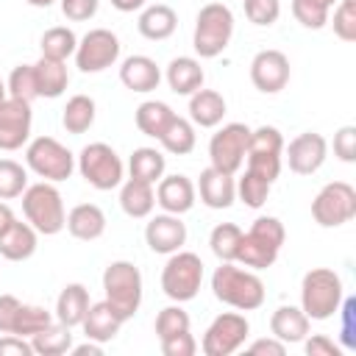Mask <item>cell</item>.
I'll return each mask as SVG.
<instances>
[{
	"label": "cell",
	"instance_id": "52",
	"mask_svg": "<svg viewBox=\"0 0 356 356\" xmlns=\"http://www.w3.org/2000/svg\"><path fill=\"white\" fill-rule=\"evenodd\" d=\"M0 356H33V345L25 337L3 334L0 337Z\"/></svg>",
	"mask_w": 356,
	"mask_h": 356
},
{
	"label": "cell",
	"instance_id": "44",
	"mask_svg": "<svg viewBox=\"0 0 356 356\" xmlns=\"http://www.w3.org/2000/svg\"><path fill=\"white\" fill-rule=\"evenodd\" d=\"M328 11H331V8H325V6H320V3H314V0H292V17H295L303 28H309V31L325 28V25H328Z\"/></svg>",
	"mask_w": 356,
	"mask_h": 356
},
{
	"label": "cell",
	"instance_id": "16",
	"mask_svg": "<svg viewBox=\"0 0 356 356\" xmlns=\"http://www.w3.org/2000/svg\"><path fill=\"white\" fill-rule=\"evenodd\" d=\"M250 81L264 95H278L289 83V58L281 50H259L250 61Z\"/></svg>",
	"mask_w": 356,
	"mask_h": 356
},
{
	"label": "cell",
	"instance_id": "41",
	"mask_svg": "<svg viewBox=\"0 0 356 356\" xmlns=\"http://www.w3.org/2000/svg\"><path fill=\"white\" fill-rule=\"evenodd\" d=\"M28 186V170L14 159H0V200L19 197Z\"/></svg>",
	"mask_w": 356,
	"mask_h": 356
},
{
	"label": "cell",
	"instance_id": "34",
	"mask_svg": "<svg viewBox=\"0 0 356 356\" xmlns=\"http://www.w3.org/2000/svg\"><path fill=\"white\" fill-rule=\"evenodd\" d=\"M31 345H33V353L39 356H61V353H70L72 348V328L53 320L47 328H42L39 334L31 337Z\"/></svg>",
	"mask_w": 356,
	"mask_h": 356
},
{
	"label": "cell",
	"instance_id": "5",
	"mask_svg": "<svg viewBox=\"0 0 356 356\" xmlns=\"http://www.w3.org/2000/svg\"><path fill=\"white\" fill-rule=\"evenodd\" d=\"M234 36V14L225 3H206L195 17L192 47L200 58H217Z\"/></svg>",
	"mask_w": 356,
	"mask_h": 356
},
{
	"label": "cell",
	"instance_id": "10",
	"mask_svg": "<svg viewBox=\"0 0 356 356\" xmlns=\"http://www.w3.org/2000/svg\"><path fill=\"white\" fill-rule=\"evenodd\" d=\"M312 217L320 228H339L356 217V189L348 181L325 184L312 200Z\"/></svg>",
	"mask_w": 356,
	"mask_h": 356
},
{
	"label": "cell",
	"instance_id": "36",
	"mask_svg": "<svg viewBox=\"0 0 356 356\" xmlns=\"http://www.w3.org/2000/svg\"><path fill=\"white\" fill-rule=\"evenodd\" d=\"M161 147L172 156H186L195 150V142H197V134H195V125L186 120V117H172L170 125L164 128V134L159 136Z\"/></svg>",
	"mask_w": 356,
	"mask_h": 356
},
{
	"label": "cell",
	"instance_id": "33",
	"mask_svg": "<svg viewBox=\"0 0 356 356\" xmlns=\"http://www.w3.org/2000/svg\"><path fill=\"white\" fill-rule=\"evenodd\" d=\"M97 106L89 95H72L61 111V125L67 134H86L95 125Z\"/></svg>",
	"mask_w": 356,
	"mask_h": 356
},
{
	"label": "cell",
	"instance_id": "24",
	"mask_svg": "<svg viewBox=\"0 0 356 356\" xmlns=\"http://www.w3.org/2000/svg\"><path fill=\"white\" fill-rule=\"evenodd\" d=\"M64 228L81 242H95L106 234V214L97 203H78L67 211Z\"/></svg>",
	"mask_w": 356,
	"mask_h": 356
},
{
	"label": "cell",
	"instance_id": "15",
	"mask_svg": "<svg viewBox=\"0 0 356 356\" xmlns=\"http://www.w3.org/2000/svg\"><path fill=\"white\" fill-rule=\"evenodd\" d=\"M31 125H33L31 103L6 97V103L0 106V150L11 153V150H19L22 145H28Z\"/></svg>",
	"mask_w": 356,
	"mask_h": 356
},
{
	"label": "cell",
	"instance_id": "4",
	"mask_svg": "<svg viewBox=\"0 0 356 356\" xmlns=\"http://www.w3.org/2000/svg\"><path fill=\"white\" fill-rule=\"evenodd\" d=\"M19 197H22L25 220L36 228V234L56 236L58 231H64L67 209H64V197L56 189V184H50V181L28 184Z\"/></svg>",
	"mask_w": 356,
	"mask_h": 356
},
{
	"label": "cell",
	"instance_id": "56",
	"mask_svg": "<svg viewBox=\"0 0 356 356\" xmlns=\"http://www.w3.org/2000/svg\"><path fill=\"white\" fill-rule=\"evenodd\" d=\"M145 3H147V0H111V6H114L117 11H122V14L139 11V8H145Z\"/></svg>",
	"mask_w": 356,
	"mask_h": 356
},
{
	"label": "cell",
	"instance_id": "50",
	"mask_svg": "<svg viewBox=\"0 0 356 356\" xmlns=\"http://www.w3.org/2000/svg\"><path fill=\"white\" fill-rule=\"evenodd\" d=\"M303 350H306V356H342V345L334 342V339L325 337V334H314V337L306 334Z\"/></svg>",
	"mask_w": 356,
	"mask_h": 356
},
{
	"label": "cell",
	"instance_id": "29",
	"mask_svg": "<svg viewBox=\"0 0 356 356\" xmlns=\"http://www.w3.org/2000/svg\"><path fill=\"white\" fill-rule=\"evenodd\" d=\"M136 28H139V33H142L145 39H150V42H164V39H170V36L175 33V28H178V14H175L170 6H164V3H153V6L142 8Z\"/></svg>",
	"mask_w": 356,
	"mask_h": 356
},
{
	"label": "cell",
	"instance_id": "13",
	"mask_svg": "<svg viewBox=\"0 0 356 356\" xmlns=\"http://www.w3.org/2000/svg\"><path fill=\"white\" fill-rule=\"evenodd\" d=\"M248 139H250V128L245 122H228L222 125L211 139H209V161L211 167L236 175L245 164V153H248Z\"/></svg>",
	"mask_w": 356,
	"mask_h": 356
},
{
	"label": "cell",
	"instance_id": "58",
	"mask_svg": "<svg viewBox=\"0 0 356 356\" xmlns=\"http://www.w3.org/2000/svg\"><path fill=\"white\" fill-rule=\"evenodd\" d=\"M28 6H33V8H47V6H53L56 0H25Z\"/></svg>",
	"mask_w": 356,
	"mask_h": 356
},
{
	"label": "cell",
	"instance_id": "31",
	"mask_svg": "<svg viewBox=\"0 0 356 356\" xmlns=\"http://www.w3.org/2000/svg\"><path fill=\"white\" fill-rule=\"evenodd\" d=\"M33 75H36V89L39 97L56 100L67 92L70 86V72H67V61H53V58H39L33 64Z\"/></svg>",
	"mask_w": 356,
	"mask_h": 356
},
{
	"label": "cell",
	"instance_id": "28",
	"mask_svg": "<svg viewBox=\"0 0 356 356\" xmlns=\"http://www.w3.org/2000/svg\"><path fill=\"white\" fill-rule=\"evenodd\" d=\"M120 209L134 217V220H145L153 214L156 209V189L153 184H145V181H136V178H128L120 184Z\"/></svg>",
	"mask_w": 356,
	"mask_h": 356
},
{
	"label": "cell",
	"instance_id": "18",
	"mask_svg": "<svg viewBox=\"0 0 356 356\" xmlns=\"http://www.w3.org/2000/svg\"><path fill=\"white\" fill-rule=\"evenodd\" d=\"M145 242L153 253H175L186 245V222H181V214H156L145 225Z\"/></svg>",
	"mask_w": 356,
	"mask_h": 356
},
{
	"label": "cell",
	"instance_id": "53",
	"mask_svg": "<svg viewBox=\"0 0 356 356\" xmlns=\"http://www.w3.org/2000/svg\"><path fill=\"white\" fill-rule=\"evenodd\" d=\"M22 300L14 295H0V334H11L14 328V317L19 312Z\"/></svg>",
	"mask_w": 356,
	"mask_h": 356
},
{
	"label": "cell",
	"instance_id": "51",
	"mask_svg": "<svg viewBox=\"0 0 356 356\" xmlns=\"http://www.w3.org/2000/svg\"><path fill=\"white\" fill-rule=\"evenodd\" d=\"M353 309H356V300L353 298H342L337 314H342V350L345 348H356V339H353Z\"/></svg>",
	"mask_w": 356,
	"mask_h": 356
},
{
	"label": "cell",
	"instance_id": "2",
	"mask_svg": "<svg viewBox=\"0 0 356 356\" xmlns=\"http://www.w3.org/2000/svg\"><path fill=\"white\" fill-rule=\"evenodd\" d=\"M286 231L278 217H256L248 231H242V242L236 250V264L248 270H267L275 264L284 248Z\"/></svg>",
	"mask_w": 356,
	"mask_h": 356
},
{
	"label": "cell",
	"instance_id": "35",
	"mask_svg": "<svg viewBox=\"0 0 356 356\" xmlns=\"http://www.w3.org/2000/svg\"><path fill=\"white\" fill-rule=\"evenodd\" d=\"M175 117V111L164 103V100H145L139 103L134 120H136V128L145 134V136H153L159 139L164 134V128L170 125V120Z\"/></svg>",
	"mask_w": 356,
	"mask_h": 356
},
{
	"label": "cell",
	"instance_id": "49",
	"mask_svg": "<svg viewBox=\"0 0 356 356\" xmlns=\"http://www.w3.org/2000/svg\"><path fill=\"white\" fill-rule=\"evenodd\" d=\"M58 3H61V14L72 22H86L100 8V0H58Z\"/></svg>",
	"mask_w": 356,
	"mask_h": 356
},
{
	"label": "cell",
	"instance_id": "20",
	"mask_svg": "<svg viewBox=\"0 0 356 356\" xmlns=\"http://www.w3.org/2000/svg\"><path fill=\"white\" fill-rule=\"evenodd\" d=\"M195 184L175 172V175H161L159 184H156V203L167 211V214H186L192 206H195Z\"/></svg>",
	"mask_w": 356,
	"mask_h": 356
},
{
	"label": "cell",
	"instance_id": "55",
	"mask_svg": "<svg viewBox=\"0 0 356 356\" xmlns=\"http://www.w3.org/2000/svg\"><path fill=\"white\" fill-rule=\"evenodd\" d=\"M70 353H72V356H100V353H103V345L95 342V339H86V342H81V345H72Z\"/></svg>",
	"mask_w": 356,
	"mask_h": 356
},
{
	"label": "cell",
	"instance_id": "30",
	"mask_svg": "<svg viewBox=\"0 0 356 356\" xmlns=\"http://www.w3.org/2000/svg\"><path fill=\"white\" fill-rule=\"evenodd\" d=\"M89 303H92L89 300V289L83 284H78V281L75 284H67L58 292V298H56V320L64 323V325H70V328H75V325L83 323Z\"/></svg>",
	"mask_w": 356,
	"mask_h": 356
},
{
	"label": "cell",
	"instance_id": "43",
	"mask_svg": "<svg viewBox=\"0 0 356 356\" xmlns=\"http://www.w3.org/2000/svg\"><path fill=\"white\" fill-rule=\"evenodd\" d=\"M192 320L189 314L181 309V303H172V306H164L159 314H156V337L164 339V337H172V334H181V331H189Z\"/></svg>",
	"mask_w": 356,
	"mask_h": 356
},
{
	"label": "cell",
	"instance_id": "19",
	"mask_svg": "<svg viewBox=\"0 0 356 356\" xmlns=\"http://www.w3.org/2000/svg\"><path fill=\"white\" fill-rule=\"evenodd\" d=\"M195 192L200 195V203H206L209 209H228L236 200V181H234V175L209 164L200 172Z\"/></svg>",
	"mask_w": 356,
	"mask_h": 356
},
{
	"label": "cell",
	"instance_id": "46",
	"mask_svg": "<svg viewBox=\"0 0 356 356\" xmlns=\"http://www.w3.org/2000/svg\"><path fill=\"white\" fill-rule=\"evenodd\" d=\"M245 17L259 28H270L281 17V0H245Z\"/></svg>",
	"mask_w": 356,
	"mask_h": 356
},
{
	"label": "cell",
	"instance_id": "37",
	"mask_svg": "<svg viewBox=\"0 0 356 356\" xmlns=\"http://www.w3.org/2000/svg\"><path fill=\"white\" fill-rule=\"evenodd\" d=\"M39 47H42V56H44V58L67 61L70 56H75L78 36H75L72 28H67V25H56V28H47V31L42 33Z\"/></svg>",
	"mask_w": 356,
	"mask_h": 356
},
{
	"label": "cell",
	"instance_id": "59",
	"mask_svg": "<svg viewBox=\"0 0 356 356\" xmlns=\"http://www.w3.org/2000/svg\"><path fill=\"white\" fill-rule=\"evenodd\" d=\"M6 97H8V89H6V81L0 78V106L6 103Z\"/></svg>",
	"mask_w": 356,
	"mask_h": 356
},
{
	"label": "cell",
	"instance_id": "42",
	"mask_svg": "<svg viewBox=\"0 0 356 356\" xmlns=\"http://www.w3.org/2000/svg\"><path fill=\"white\" fill-rule=\"evenodd\" d=\"M6 89H8V97H17V100H25V103H33L39 97V89H36V75H33V64H17L6 81Z\"/></svg>",
	"mask_w": 356,
	"mask_h": 356
},
{
	"label": "cell",
	"instance_id": "22",
	"mask_svg": "<svg viewBox=\"0 0 356 356\" xmlns=\"http://www.w3.org/2000/svg\"><path fill=\"white\" fill-rule=\"evenodd\" d=\"M120 81H122L125 89L145 95V92L159 89V83H161V70H159V64H156L150 56L136 53V56H128V58L120 64Z\"/></svg>",
	"mask_w": 356,
	"mask_h": 356
},
{
	"label": "cell",
	"instance_id": "1",
	"mask_svg": "<svg viewBox=\"0 0 356 356\" xmlns=\"http://www.w3.org/2000/svg\"><path fill=\"white\" fill-rule=\"evenodd\" d=\"M211 292L220 303L236 309V312H253L264 303V281L256 275V270H248L236 261H220V267L211 273Z\"/></svg>",
	"mask_w": 356,
	"mask_h": 356
},
{
	"label": "cell",
	"instance_id": "45",
	"mask_svg": "<svg viewBox=\"0 0 356 356\" xmlns=\"http://www.w3.org/2000/svg\"><path fill=\"white\" fill-rule=\"evenodd\" d=\"M334 33L342 42H356V0H337V6H334Z\"/></svg>",
	"mask_w": 356,
	"mask_h": 356
},
{
	"label": "cell",
	"instance_id": "47",
	"mask_svg": "<svg viewBox=\"0 0 356 356\" xmlns=\"http://www.w3.org/2000/svg\"><path fill=\"white\" fill-rule=\"evenodd\" d=\"M334 156L345 164L356 161V125H342L334 134Z\"/></svg>",
	"mask_w": 356,
	"mask_h": 356
},
{
	"label": "cell",
	"instance_id": "12",
	"mask_svg": "<svg viewBox=\"0 0 356 356\" xmlns=\"http://www.w3.org/2000/svg\"><path fill=\"white\" fill-rule=\"evenodd\" d=\"M120 39H117V33L114 31H108V28H92L89 33H83L81 39H78V47H75V67L81 70V72H89V75H95V72H103V70H108V67H114L117 64V58H120Z\"/></svg>",
	"mask_w": 356,
	"mask_h": 356
},
{
	"label": "cell",
	"instance_id": "60",
	"mask_svg": "<svg viewBox=\"0 0 356 356\" xmlns=\"http://www.w3.org/2000/svg\"><path fill=\"white\" fill-rule=\"evenodd\" d=\"M314 3H320V6H325V8H334V6H337V0H314Z\"/></svg>",
	"mask_w": 356,
	"mask_h": 356
},
{
	"label": "cell",
	"instance_id": "8",
	"mask_svg": "<svg viewBox=\"0 0 356 356\" xmlns=\"http://www.w3.org/2000/svg\"><path fill=\"white\" fill-rule=\"evenodd\" d=\"M81 178L100 189V192H108V189H117L122 184V159L117 156V150L106 142H89L81 153H78V161H75Z\"/></svg>",
	"mask_w": 356,
	"mask_h": 356
},
{
	"label": "cell",
	"instance_id": "7",
	"mask_svg": "<svg viewBox=\"0 0 356 356\" xmlns=\"http://www.w3.org/2000/svg\"><path fill=\"white\" fill-rule=\"evenodd\" d=\"M25 164L31 172H36L42 181L58 184L67 181L75 170V156L67 145H61L53 136H36L25 147Z\"/></svg>",
	"mask_w": 356,
	"mask_h": 356
},
{
	"label": "cell",
	"instance_id": "48",
	"mask_svg": "<svg viewBox=\"0 0 356 356\" xmlns=\"http://www.w3.org/2000/svg\"><path fill=\"white\" fill-rule=\"evenodd\" d=\"M159 342H161V353L164 356H195V350H197V342H195L192 331H181V334L164 337Z\"/></svg>",
	"mask_w": 356,
	"mask_h": 356
},
{
	"label": "cell",
	"instance_id": "26",
	"mask_svg": "<svg viewBox=\"0 0 356 356\" xmlns=\"http://www.w3.org/2000/svg\"><path fill=\"white\" fill-rule=\"evenodd\" d=\"M309 325H312V320L306 317V312L300 306H278L270 314V331L284 345L303 342L306 334H309Z\"/></svg>",
	"mask_w": 356,
	"mask_h": 356
},
{
	"label": "cell",
	"instance_id": "11",
	"mask_svg": "<svg viewBox=\"0 0 356 356\" xmlns=\"http://www.w3.org/2000/svg\"><path fill=\"white\" fill-rule=\"evenodd\" d=\"M281 156H284V136L275 125H259L250 128V139H248V167L250 172L267 178L270 184L281 175Z\"/></svg>",
	"mask_w": 356,
	"mask_h": 356
},
{
	"label": "cell",
	"instance_id": "6",
	"mask_svg": "<svg viewBox=\"0 0 356 356\" xmlns=\"http://www.w3.org/2000/svg\"><path fill=\"white\" fill-rule=\"evenodd\" d=\"M142 273L134 261L117 259L103 270V292L106 300L120 312V317L128 323L139 306H142Z\"/></svg>",
	"mask_w": 356,
	"mask_h": 356
},
{
	"label": "cell",
	"instance_id": "9",
	"mask_svg": "<svg viewBox=\"0 0 356 356\" xmlns=\"http://www.w3.org/2000/svg\"><path fill=\"white\" fill-rule=\"evenodd\" d=\"M203 284V261L192 250L170 253L161 270V289L172 303H186L200 292Z\"/></svg>",
	"mask_w": 356,
	"mask_h": 356
},
{
	"label": "cell",
	"instance_id": "57",
	"mask_svg": "<svg viewBox=\"0 0 356 356\" xmlns=\"http://www.w3.org/2000/svg\"><path fill=\"white\" fill-rule=\"evenodd\" d=\"M11 222H14V211H11V206H8V203H3V200H0V234H3Z\"/></svg>",
	"mask_w": 356,
	"mask_h": 356
},
{
	"label": "cell",
	"instance_id": "14",
	"mask_svg": "<svg viewBox=\"0 0 356 356\" xmlns=\"http://www.w3.org/2000/svg\"><path fill=\"white\" fill-rule=\"evenodd\" d=\"M248 334H250V323L245 314L222 312L209 323L203 342H200V350L206 356H231L234 350H239L245 345Z\"/></svg>",
	"mask_w": 356,
	"mask_h": 356
},
{
	"label": "cell",
	"instance_id": "54",
	"mask_svg": "<svg viewBox=\"0 0 356 356\" xmlns=\"http://www.w3.org/2000/svg\"><path fill=\"white\" fill-rule=\"evenodd\" d=\"M248 353H253V356H284L286 345L275 337H261V339H253L248 345Z\"/></svg>",
	"mask_w": 356,
	"mask_h": 356
},
{
	"label": "cell",
	"instance_id": "3",
	"mask_svg": "<svg viewBox=\"0 0 356 356\" xmlns=\"http://www.w3.org/2000/svg\"><path fill=\"white\" fill-rule=\"evenodd\" d=\"M345 298V284L339 273L328 267H314L300 281V309L309 320H331Z\"/></svg>",
	"mask_w": 356,
	"mask_h": 356
},
{
	"label": "cell",
	"instance_id": "27",
	"mask_svg": "<svg viewBox=\"0 0 356 356\" xmlns=\"http://www.w3.org/2000/svg\"><path fill=\"white\" fill-rule=\"evenodd\" d=\"M164 78H167V86H170L175 95H186V97H189L192 92H197V89L203 86V81H206L203 67H200V61H197L195 56H178V58H172V61L167 64Z\"/></svg>",
	"mask_w": 356,
	"mask_h": 356
},
{
	"label": "cell",
	"instance_id": "25",
	"mask_svg": "<svg viewBox=\"0 0 356 356\" xmlns=\"http://www.w3.org/2000/svg\"><path fill=\"white\" fill-rule=\"evenodd\" d=\"M228 106L217 89H197L189 95V122L197 128H217L225 117Z\"/></svg>",
	"mask_w": 356,
	"mask_h": 356
},
{
	"label": "cell",
	"instance_id": "32",
	"mask_svg": "<svg viewBox=\"0 0 356 356\" xmlns=\"http://www.w3.org/2000/svg\"><path fill=\"white\" fill-rule=\"evenodd\" d=\"M164 170H167V159L156 147H136L131 153V159H128L131 178L145 181V184H153V186L159 184V178L164 175Z\"/></svg>",
	"mask_w": 356,
	"mask_h": 356
},
{
	"label": "cell",
	"instance_id": "39",
	"mask_svg": "<svg viewBox=\"0 0 356 356\" xmlns=\"http://www.w3.org/2000/svg\"><path fill=\"white\" fill-rule=\"evenodd\" d=\"M53 320H56V317H53V312H47L44 306L22 303V306H19V312H17V317H14V328H11V334L31 339V337H33V334H39L42 328H47Z\"/></svg>",
	"mask_w": 356,
	"mask_h": 356
},
{
	"label": "cell",
	"instance_id": "23",
	"mask_svg": "<svg viewBox=\"0 0 356 356\" xmlns=\"http://www.w3.org/2000/svg\"><path fill=\"white\" fill-rule=\"evenodd\" d=\"M36 245H39V234L36 228L25 220H17L0 234V256L8 259V261H25L36 253Z\"/></svg>",
	"mask_w": 356,
	"mask_h": 356
},
{
	"label": "cell",
	"instance_id": "40",
	"mask_svg": "<svg viewBox=\"0 0 356 356\" xmlns=\"http://www.w3.org/2000/svg\"><path fill=\"white\" fill-rule=\"evenodd\" d=\"M270 189H273V184H270L267 178L250 172V170H245V172L239 175V181H236V197H239L248 209H261V206L267 203V197H270Z\"/></svg>",
	"mask_w": 356,
	"mask_h": 356
},
{
	"label": "cell",
	"instance_id": "38",
	"mask_svg": "<svg viewBox=\"0 0 356 356\" xmlns=\"http://www.w3.org/2000/svg\"><path fill=\"white\" fill-rule=\"evenodd\" d=\"M242 242V228L236 222H220L209 234V248L220 261H234Z\"/></svg>",
	"mask_w": 356,
	"mask_h": 356
},
{
	"label": "cell",
	"instance_id": "17",
	"mask_svg": "<svg viewBox=\"0 0 356 356\" xmlns=\"http://www.w3.org/2000/svg\"><path fill=\"white\" fill-rule=\"evenodd\" d=\"M286 164L292 172L298 175H312L317 172L323 164H325V156H328V142L323 134L317 131H303L298 134L289 145H286Z\"/></svg>",
	"mask_w": 356,
	"mask_h": 356
},
{
	"label": "cell",
	"instance_id": "21",
	"mask_svg": "<svg viewBox=\"0 0 356 356\" xmlns=\"http://www.w3.org/2000/svg\"><path fill=\"white\" fill-rule=\"evenodd\" d=\"M122 323H125V320L120 317V312L103 298V300H97V303H89L81 328H83L86 339H95V342L106 345V342H111V339L120 334Z\"/></svg>",
	"mask_w": 356,
	"mask_h": 356
}]
</instances>
